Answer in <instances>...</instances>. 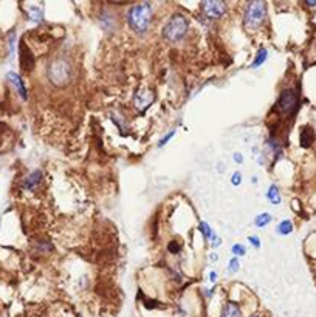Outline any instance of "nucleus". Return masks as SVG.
Segmentation results:
<instances>
[{
	"label": "nucleus",
	"mask_w": 316,
	"mask_h": 317,
	"mask_svg": "<svg viewBox=\"0 0 316 317\" xmlns=\"http://www.w3.org/2000/svg\"><path fill=\"white\" fill-rule=\"evenodd\" d=\"M152 16H154V13H152L151 4L141 2V4L130 7V10L127 11V23L137 34H144L151 28Z\"/></svg>",
	"instance_id": "f257e3e1"
},
{
	"label": "nucleus",
	"mask_w": 316,
	"mask_h": 317,
	"mask_svg": "<svg viewBox=\"0 0 316 317\" xmlns=\"http://www.w3.org/2000/svg\"><path fill=\"white\" fill-rule=\"evenodd\" d=\"M188 30H189L188 19L183 14L177 13L166 22V25L163 27V31H161V36L167 42L177 43V42L183 40V37L188 34Z\"/></svg>",
	"instance_id": "f03ea898"
},
{
	"label": "nucleus",
	"mask_w": 316,
	"mask_h": 317,
	"mask_svg": "<svg viewBox=\"0 0 316 317\" xmlns=\"http://www.w3.org/2000/svg\"><path fill=\"white\" fill-rule=\"evenodd\" d=\"M47 75L55 87H65L71 82V65L67 59H53L47 67Z\"/></svg>",
	"instance_id": "7ed1b4c3"
},
{
	"label": "nucleus",
	"mask_w": 316,
	"mask_h": 317,
	"mask_svg": "<svg viewBox=\"0 0 316 317\" xmlns=\"http://www.w3.org/2000/svg\"><path fill=\"white\" fill-rule=\"evenodd\" d=\"M266 19V4L262 0L250 2L244 13V23L248 28H257L260 27L263 20Z\"/></svg>",
	"instance_id": "20e7f679"
},
{
	"label": "nucleus",
	"mask_w": 316,
	"mask_h": 317,
	"mask_svg": "<svg viewBox=\"0 0 316 317\" xmlns=\"http://www.w3.org/2000/svg\"><path fill=\"white\" fill-rule=\"evenodd\" d=\"M299 104V94L295 88H285L281 91L278 102H276V109L281 115L284 116H290L293 115L295 110L298 109Z\"/></svg>",
	"instance_id": "39448f33"
},
{
	"label": "nucleus",
	"mask_w": 316,
	"mask_h": 317,
	"mask_svg": "<svg viewBox=\"0 0 316 317\" xmlns=\"http://www.w3.org/2000/svg\"><path fill=\"white\" fill-rule=\"evenodd\" d=\"M200 10L209 19H220L227 13V4L220 0H205L200 4Z\"/></svg>",
	"instance_id": "423d86ee"
},
{
	"label": "nucleus",
	"mask_w": 316,
	"mask_h": 317,
	"mask_svg": "<svg viewBox=\"0 0 316 317\" xmlns=\"http://www.w3.org/2000/svg\"><path fill=\"white\" fill-rule=\"evenodd\" d=\"M313 141H314V130H313L310 126L302 127L301 136H299V144H301V147H302V149H308L310 145L313 144Z\"/></svg>",
	"instance_id": "0eeeda50"
},
{
	"label": "nucleus",
	"mask_w": 316,
	"mask_h": 317,
	"mask_svg": "<svg viewBox=\"0 0 316 317\" xmlns=\"http://www.w3.org/2000/svg\"><path fill=\"white\" fill-rule=\"evenodd\" d=\"M8 79H10V82L16 87V90L19 91V94L22 96V99H27L28 97V94H27V88H25V84H23V81H22V78L17 75V73H8Z\"/></svg>",
	"instance_id": "6e6552de"
},
{
	"label": "nucleus",
	"mask_w": 316,
	"mask_h": 317,
	"mask_svg": "<svg viewBox=\"0 0 316 317\" xmlns=\"http://www.w3.org/2000/svg\"><path fill=\"white\" fill-rule=\"evenodd\" d=\"M40 181H42V172L40 170H34V172H31L25 178V181H23V187L27 190H34L40 184Z\"/></svg>",
	"instance_id": "1a4fd4ad"
},
{
	"label": "nucleus",
	"mask_w": 316,
	"mask_h": 317,
	"mask_svg": "<svg viewBox=\"0 0 316 317\" xmlns=\"http://www.w3.org/2000/svg\"><path fill=\"white\" fill-rule=\"evenodd\" d=\"M141 101H143V105H141V110H143V109H146V107H149V104L154 101V94H152L151 91H148V90L138 91V93L135 94V105L138 107V105L141 104Z\"/></svg>",
	"instance_id": "9d476101"
},
{
	"label": "nucleus",
	"mask_w": 316,
	"mask_h": 317,
	"mask_svg": "<svg viewBox=\"0 0 316 317\" xmlns=\"http://www.w3.org/2000/svg\"><path fill=\"white\" fill-rule=\"evenodd\" d=\"M220 317H242V309L236 302H228L223 306V309L220 312Z\"/></svg>",
	"instance_id": "9b49d317"
},
{
	"label": "nucleus",
	"mask_w": 316,
	"mask_h": 317,
	"mask_svg": "<svg viewBox=\"0 0 316 317\" xmlns=\"http://www.w3.org/2000/svg\"><path fill=\"white\" fill-rule=\"evenodd\" d=\"M266 200H268V201H270L272 204H275V206L281 204L282 198H281L279 187H278L276 184H272V186L268 187V190H266Z\"/></svg>",
	"instance_id": "f8f14e48"
},
{
	"label": "nucleus",
	"mask_w": 316,
	"mask_h": 317,
	"mask_svg": "<svg viewBox=\"0 0 316 317\" xmlns=\"http://www.w3.org/2000/svg\"><path fill=\"white\" fill-rule=\"evenodd\" d=\"M266 58H268V51L265 50V48H260V50L257 51L253 64H251V68H259L260 65H263V62L266 61Z\"/></svg>",
	"instance_id": "ddd939ff"
},
{
	"label": "nucleus",
	"mask_w": 316,
	"mask_h": 317,
	"mask_svg": "<svg viewBox=\"0 0 316 317\" xmlns=\"http://www.w3.org/2000/svg\"><path fill=\"white\" fill-rule=\"evenodd\" d=\"M293 223H291L290 220H284V222H281L279 225H278V228H276V231H278V234L279 235H288V234H291L293 232Z\"/></svg>",
	"instance_id": "4468645a"
},
{
	"label": "nucleus",
	"mask_w": 316,
	"mask_h": 317,
	"mask_svg": "<svg viewBox=\"0 0 316 317\" xmlns=\"http://www.w3.org/2000/svg\"><path fill=\"white\" fill-rule=\"evenodd\" d=\"M270 222H272V215H270L268 212H262V214H259V215L254 218V225H256L257 228H265Z\"/></svg>",
	"instance_id": "2eb2a0df"
},
{
	"label": "nucleus",
	"mask_w": 316,
	"mask_h": 317,
	"mask_svg": "<svg viewBox=\"0 0 316 317\" xmlns=\"http://www.w3.org/2000/svg\"><path fill=\"white\" fill-rule=\"evenodd\" d=\"M199 231L202 232L203 238H205V240H208V241H211V240H212V237L215 235V234H214V231H212V228H211L206 222H200V223H199Z\"/></svg>",
	"instance_id": "dca6fc26"
},
{
	"label": "nucleus",
	"mask_w": 316,
	"mask_h": 317,
	"mask_svg": "<svg viewBox=\"0 0 316 317\" xmlns=\"http://www.w3.org/2000/svg\"><path fill=\"white\" fill-rule=\"evenodd\" d=\"M231 252L234 257H244L247 254V248L244 245H240V243H234L231 246Z\"/></svg>",
	"instance_id": "f3484780"
},
{
	"label": "nucleus",
	"mask_w": 316,
	"mask_h": 317,
	"mask_svg": "<svg viewBox=\"0 0 316 317\" xmlns=\"http://www.w3.org/2000/svg\"><path fill=\"white\" fill-rule=\"evenodd\" d=\"M167 251L171 254H178L182 251V245L177 241V240H171L167 243Z\"/></svg>",
	"instance_id": "a211bd4d"
},
{
	"label": "nucleus",
	"mask_w": 316,
	"mask_h": 317,
	"mask_svg": "<svg viewBox=\"0 0 316 317\" xmlns=\"http://www.w3.org/2000/svg\"><path fill=\"white\" fill-rule=\"evenodd\" d=\"M239 268H240L239 258H237V257H233V258L230 260V263H228V271L234 274V273H237V271H239Z\"/></svg>",
	"instance_id": "6ab92c4d"
},
{
	"label": "nucleus",
	"mask_w": 316,
	"mask_h": 317,
	"mask_svg": "<svg viewBox=\"0 0 316 317\" xmlns=\"http://www.w3.org/2000/svg\"><path fill=\"white\" fill-rule=\"evenodd\" d=\"M175 135V130H171V132H169V133H166L164 135V138H161L160 141H158V145H160V147H163V145L169 141V139H172V136Z\"/></svg>",
	"instance_id": "aec40b11"
},
{
	"label": "nucleus",
	"mask_w": 316,
	"mask_h": 317,
	"mask_svg": "<svg viewBox=\"0 0 316 317\" xmlns=\"http://www.w3.org/2000/svg\"><path fill=\"white\" fill-rule=\"evenodd\" d=\"M31 19L33 20H36V22H40L42 19H43V13H42V10H33L31 11Z\"/></svg>",
	"instance_id": "412c9836"
},
{
	"label": "nucleus",
	"mask_w": 316,
	"mask_h": 317,
	"mask_svg": "<svg viewBox=\"0 0 316 317\" xmlns=\"http://www.w3.org/2000/svg\"><path fill=\"white\" fill-rule=\"evenodd\" d=\"M242 183V174L240 172H234L233 177H231V184L233 186H240Z\"/></svg>",
	"instance_id": "4be33fe9"
},
{
	"label": "nucleus",
	"mask_w": 316,
	"mask_h": 317,
	"mask_svg": "<svg viewBox=\"0 0 316 317\" xmlns=\"http://www.w3.org/2000/svg\"><path fill=\"white\" fill-rule=\"evenodd\" d=\"M248 241L251 243V245L257 249V248H260V240L259 238H256V237H248Z\"/></svg>",
	"instance_id": "5701e85b"
},
{
	"label": "nucleus",
	"mask_w": 316,
	"mask_h": 317,
	"mask_svg": "<svg viewBox=\"0 0 316 317\" xmlns=\"http://www.w3.org/2000/svg\"><path fill=\"white\" fill-rule=\"evenodd\" d=\"M233 160H234L237 164H242V161H244V155L239 153V152H236V153L233 155Z\"/></svg>",
	"instance_id": "b1692460"
},
{
	"label": "nucleus",
	"mask_w": 316,
	"mask_h": 317,
	"mask_svg": "<svg viewBox=\"0 0 316 317\" xmlns=\"http://www.w3.org/2000/svg\"><path fill=\"white\" fill-rule=\"evenodd\" d=\"M211 245L215 248V246H218V245H222V240L218 238L217 235H214V237H212V240H211Z\"/></svg>",
	"instance_id": "393cba45"
},
{
	"label": "nucleus",
	"mask_w": 316,
	"mask_h": 317,
	"mask_svg": "<svg viewBox=\"0 0 316 317\" xmlns=\"http://www.w3.org/2000/svg\"><path fill=\"white\" fill-rule=\"evenodd\" d=\"M209 258H211V261H217L218 255H217V254H211V255H209Z\"/></svg>",
	"instance_id": "a878e982"
},
{
	"label": "nucleus",
	"mask_w": 316,
	"mask_h": 317,
	"mask_svg": "<svg viewBox=\"0 0 316 317\" xmlns=\"http://www.w3.org/2000/svg\"><path fill=\"white\" fill-rule=\"evenodd\" d=\"M209 279H211L212 282H215V279H217V274H215V273H211V276H209Z\"/></svg>",
	"instance_id": "bb28decb"
},
{
	"label": "nucleus",
	"mask_w": 316,
	"mask_h": 317,
	"mask_svg": "<svg viewBox=\"0 0 316 317\" xmlns=\"http://www.w3.org/2000/svg\"><path fill=\"white\" fill-rule=\"evenodd\" d=\"M250 317H260V315H259V314H256V312H254V314H251V315H250Z\"/></svg>",
	"instance_id": "cd10ccee"
}]
</instances>
